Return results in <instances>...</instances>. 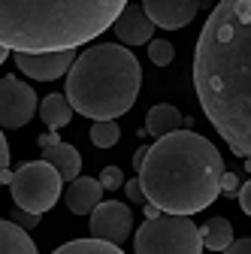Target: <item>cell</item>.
<instances>
[{
	"label": "cell",
	"instance_id": "6da1fadb",
	"mask_svg": "<svg viewBox=\"0 0 251 254\" xmlns=\"http://www.w3.org/2000/svg\"><path fill=\"white\" fill-rule=\"evenodd\" d=\"M194 88L236 157L251 154V3L224 0L200 30Z\"/></svg>",
	"mask_w": 251,
	"mask_h": 254
},
{
	"label": "cell",
	"instance_id": "7a4b0ae2",
	"mask_svg": "<svg viewBox=\"0 0 251 254\" xmlns=\"http://www.w3.org/2000/svg\"><path fill=\"white\" fill-rule=\"evenodd\" d=\"M136 173L142 197L158 212L191 218L221 194L224 157L206 136L194 130H176L145 148L142 167Z\"/></svg>",
	"mask_w": 251,
	"mask_h": 254
},
{
	"label": "cell",
	"instance_id": "3957f363",
	"mask_svg": "<svg viewBox=\"0 0 251 254\" xmlns=\"http://www.w3.org/2000/svg\"><path fill=\"white\" fill-rule=\"evenodd\" d=\"M124 12L121 0H0V49L55 55L91 43Z\"/></svg>",
	"mask_w": 251,
	"mask_h": 254
},
{
	"label": "cell",
	"instance_id": "277c9868",
	"mask_svg": "<svg viewBox=\"0 0 251 254\" xmlns=\"http://www.w3.org/2000/svg\"><path fill=\"white\" fill-rule=\"evenodd\" d=\"M142 85V67L133 52L118 43H97L85 49L67 73L64 97L73 112L94 121H115L130 112Z\"/></svg>",
	"mask_w": 251,
	"mask_h": 254
},
{
	"label": "cell",
	"instance_id": "5b68a950",
	"mask_svg": "<svg viewBox=\"0 0 251 254\" xmlns=\"http://www.w3.org/2000/svg\"><path fill=\"white\" fill-rule=\"evenodd\" d=\"M133 254H203L200 227L185 215L158 212L136 230Z\"/></svg>",
	"mask_w": 251,
	"mask_h": 254
},
{
	"label": "cell",
	"instance_id": "8992f818",
	"mask_svg": "<svg viewBox=\"0 0 251 254\" xmlns=\"http://www.w3.org/2000/svg\"><path fill=\"white\" fill-rule=\"evenodd\" d=\"M61 176L55 167H49L46 161H30L21 164L12 179H9V190H12V200L15 209L30 212V215H43L49 212L58 197H61Z\"/></svg>",
	"mask_w": 251,
	"mask_h": 254
},
{
	"label": "cell",
	"instance_id": "52a82bcc",
	"mask_svg": "<svg viewBox=\"0 0 251 254\" xmlns=\"http://www.w3.org/2000/svg\"><path fill=\"white\" fill-rule=\"evenodd\" d=\"M37 109H40V100L30 85H24L15 76L0 79V127H6V130L24 127L37 115Z\"/></svg>",
	"mask_w": 251,
	"mask_h": 254
},
{
	"label": "cell",
	"instance_id": "ba28073f",
	"mask_svg": "<svg viewBox=\"0 0 251 254\" xmlns=\"http://www.w3.org/2000/svg\"><path fill=\"white\" fill-rule=\"evenodd\" d=\"M133 230V215L124 203H100L97 209L91 212V236L103 239L112 245H121L124 239L130 236Z\"/></svg>",
	"mask_w": 251,
	"mask_h": 254
},
{
	"label": "cell",
	"instance_id": "9c48e42d",
	"mask_svg": "<svg viewBox=\"0 0 251 254\" xmlns=\"http://www.w3.org/2000/svg\"><path fill=\"white\" fill-rule=\"evenodd\" d=\"M12 61L18 64V70L37 82H52L61 79L64 73H70L73 67V52H55V55H12Z\"/></svg>",
	"mask_w": 251,
	"mask_h": 254
},
{
	"label": "cell",
	"instance_id": "30bf717a",
	"mask_svg": "<svg viewBox=\"0 0 251 254\" xmlns=\"http://www.w3.org/2000/svg\"><path fill=\"white\" fill-rule=\"evenodd\" d=\"M139 9L145 12V18L151 24H161L167 30H179L188 21H194L200 3H194V0H145Z\"/></svg>",
	"mask_w": 251,
	"mask_h": 254
},
{
	"label": "cell",
	"instance_id": "8fae6325",
	"mask_svg": "<svg viewBox=\"0 0 251 254\" xmlns=\"http://www.w3.org/2000/svg\"><path fill=\"white\" fill-rule=\"evenodd\" d=\"M112 30H115V37L121 40L118 46H145L154 37V24L145 18L139 3H124V12L115 18Z\"/></svg>",
	"mask_w": 251,
	"mask_h": 254
},
{
	"label": "cell",
	"instance_id": "7c38bea8",
	"mask_svg": "<svg viewBox=\"0 0 251 254\" xmlns=\"http://www.w3.org/2000/svg\"><path fill=\"white\" fill-rule=\"evenodd\" d=\"M100 197H103V188H100L97 179H91V176H79L76 182H70L67 194H64V200H67L73 215H91L100 206Z\"/></svg>",
	"mask_w": 251,
	"mask_h": 254
},
{
	"label": "cell",
	"instance_id": "4fadbf2b",
	"mask_svg": "<svg viewBox=\"0 0 251 254\" xmlns=\"http://www.w3.org/2000/svg\"><path fill=\"white\" fill-rule=\"evenodd\" d=\"M43 161L58 170L61 182H76V179H79L82 157H79V151H76L73 145H67V142H58V145H52V148H43Z\"/></svg>",
	"mask_w": 251,
	"mask_h": 254
},
{
	"label": "cell",
	"instance_id": "5bb4252c",
	"mask_svg": "<svg viewBox=\"0 0 251 254\" xmlns=\"http://www.w3.org/2000/svg\"><path fill=\"white\" fill-rule=\"evenodd\" d=\"M182 127V112L170 103H158V106H151L148 118H145V130L142 133H151V136H167V133H176Z\"/></svg>",
	"mask_w": 251,
	"mask_h": 254
},
{
	"label": "cell",
	"instance_id": "9a60e30c",
	"mask_svg": "<svg viewBox=\"0 0 251 254\" xmlns=\"http://www.w3.org/2000/svg\"><path fill=\"white\" fill-rule=\"evenodd\" d=\"M0 254H40L24 227L0 218Z\"/></svg>",
	"mask_w": 251,
	"mask_h": 254
},
{
	"label": "cell",
	"instance_id": "2e32d148",
	"mask_svg": "<svg viewBox=\"0 0 251 254\" xmlns=\"http://www.w3.org/2000/svg\"><path fill=\"white\" fill-rule=\"evenodd\" d=\"M40 118L46 121V127L52 133H58L61 127H67L70 124V118H73V109H70V103H67V97L64 94H49L46 100H40Z\"/></svg>",
	"mask_w": 251,
	"mask_h": 254
},
{
	"label": "cell",
	"instance_id": "e0dca14e",
	"mask_svg": "<svg viewBox=\"0 0 251 254\" xmlns=\"http://www.w3.org/2000/svg\"><path fill=\"white\" fill-rule=\"evenodd\" d=\"M200 242L209 251H224L233 242V224L227 218H209L200 227Z\"/></svg>",
	"mask_w": 251,
	"mask_h": 254
},
{
	"label": "cell",
	"instance_id": "ac0fdd59",
	"mask_svg": "<svg viewBox=\"0 0 251 254\" xmlns=\"http://www.w3.org/2000/svg\"><path fill=\"white\" fill-rule=\"evenodd\" d=\"M52 254H124L121 245H112V242H103V239H73L67 245L55 248Z\"/></svg>",
	"mask_w": 251,
	"mask_h": 254
},
{
	"label": "cell",
	"instance_id": "d6986e66",
	"mask_svg": "<svg viewBox=\"0 0 251 254\" xmlns=\"http://www.w3.org/2000/svg\"><path fill=\"white\" fill-rule=\"evenodd\" d=\"M118 136H121V130L115 121H94V127H91V142L97 148H112L118 142Z\"/></svg>",
	"mask_w": 251,
	"mask_h": 254
},
{
	"label": "cell",
	"instance_id": "ffe728a7",
	"mask_svg": "<svg viewBox=\"0 0 251 254\" xmlns=\"http://www.w3.org/2000/svg\"><path fill=\"white\" fill-rule=\"evenodd\" d=\"M148 58H151V64H158V67H167L176 58V49H173L170 40H151L148 43Z\"/></svg>",
	"mask_w": 251,
	"mask_h": 254
},
{
	"label": "cell",
	"instance_id": "44dd1931",
	"mask_svg": "<svg viewBox=\"0 0 251 254\" xmlns=\"http://www.w3.org/2000/svg\"><path fill=\"white\" fill-rule=\"evenodd\" d=\"M97 182H100V188H103V190H118V188L124 185V176H121V170H118V167H106V170L100 173V179H97Z\"/></svg>",
	"mask_w": 251,
	"mask_h": 254
},
{
	"label": "cell",
	"instance_id": "7402d4cb",
	"mask_svg": "<svg viewBox=\"0 0 251 254\" xmlns=\"http://www.w3.org/2000/svg\"><path fill=\"white\" fill-rule=\"evenodd\" d=\"M12 173H9V142L0 133V185H9Z\"/></svg>",
	"mask_w": 251,
	"mask_h": 254
},
{
	"label": "cell",
	"instance_id": "603a6c76",
	"mask_svg": "<svg viewBox=\"0 0 251 254\" xmlns=\"http://www.w3.org/2000/svg\"><path fill=\"white\" fill-rule=\"evenodd\" d=\"M40 218H43V215H30V212L15 209L9 221H12V224H18V227H24V230H30V227H37V224H40Z\"/></svg>",
	"mask_w": 251,
	"mask_h": 254
},
{
	"label": "cell",
	"instance_id": "cb8c5ba5",
	"mask_svg": "<svg viewBox=\"0 0 251 254\" xmlns=\"http://www.w3.org/2000/svg\"><path fill=\"white\" fill-rule=\"evenodd\" d=\"M236 190H239V176L224 170V176H221V194H224V197H233Z\"/></svg>",
	"mask_w": 251,
	"mask_h": 254
},
{
	"label": "cell",
	"instance_id": "d4e9b609",
	"mask_svg": "<svg viewBox=\"0 0 251 254\" xmlns=\"http://www.w3.org/2000/svg\"><path fill=\"white\" fill-rule=\"evenodd\" d=\"M221 254H251V239H245V236L242 239H233Z\"/></svg>",
	"mask_w": 251,
	"mask_h": 254
},
{
	"label": "cell",
	"instance_id": "484cf974",
	"mask_svg": "<svg viewBox=\"0 0 251 254\" xmlns=\"http://www.w3.org/2000/svg\"><path fill=\"white\" fill-rule=\"evenodd\" d=\"M236 197H239V206L245 215H251V182H242V188L236 190Z\"/></svg>",
	"mask_w": 251,
	"mask_h": 254
},
{
	"label": "cell",
	"instance_id": "4316f807",
	"mask_svg": "<svg viewBox=\"0 0 251 254\" xmlns=\"http://www.w3.org/2000/svg\"><path fill=\"white\" fill-rule=\"evenodd\" d=\"M124 194H127L130 203H145V197H142V190H139V182H136V179H133V182H124Z\"/></svg>",
	"mask_w": 251,
	"mask_h": 254
},
{
	"label": "cell",
	"instance_id": "83f0119b",
	"mask_svg": "<svg viewBox=\"0 0 251 254\" xmlns=\"http://www.w3.org/2000/svg\"><path fill=\"white\" fill-rule=\"evenodd\" d=\"M58 142H61V136H58V133H52V130L40 136V148H52V145H58Z\"/></svg>",
	"mask_w": 251,
	"mask_h": 254
},
{
	"label": "cell",
	"instance_id": "f1b7e54d",
	"mask_svg": "<svg viewBox=\"0 0 251 254\" xmlns=\"http://www.w3.org/2000/svg\"><path fill=\"white\" fill-rule=\"evenodd\" d=\"M142 157H145V145H142V148H139V151L133 154V167H136V170L142 167Z\"/></svg>",
	"mask_w": 251,
	"mask_h": 254
},
{
	"label": "cell",
	"instance_id": "f546056e",
	"mask_svg": "<svg viewBox=\"0 0 251 254\" xmlns=\"http://www.w3.org/2000/svg\"><path fill=\"white\" fill-rule=\"evenodd\" d=\"M6 58H9V52H6V49H0V64H3Z\"/></svg>",
	"mask_w": 251,
	"mask_h": 254
}]
</instances>
